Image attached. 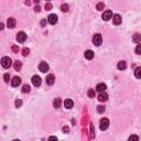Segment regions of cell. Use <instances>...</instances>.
Wrapping results in <instances>:
<instances>
[{
	"mask_svg": "<svg viewBox=\"0 0 141 141\" xmlns=\"http://www.w3.org/2000/svg\"><path fill=\"white\" fill-rule=\"evenodd\" d=\"M11 64H12L11 58L8 57V56H4V57L1 58V65L3 68H9L11 66Z\"/></svg>",
	"mask_w": 141,
	"mask_h": 141,
	"instance_id": "obj_1",
	"label": "cell"
},
{
	"mask_svg": "<svg viewBox=\"0 0 141 141\" xmlns=\"http://www.w3.org/2000/svg\"><path fill=\"white\" fill-rule=\"evenodd\" d=\"M108 127H109V119L108 118H102L100 120V124H99L100 130H106L108 129Z\"/></svg>",
	"mask_w": 141,
	"mask_h": 141,
	"instance_id": "obj_2",
	"label": "cell"
},
{
	"mask_svg": "<svg viewBox=\"0 0 141 141\" xmlns=\"http://www.w3.org/2000/svg\"><path fill=\"white\" fill-rule=\"evenodd\" d=\"M93 43L96 47H99V45H101L102 43V38L100 34H95L94 38H93Z\"/></svg>",
	"mask_w": 141,
	"mask_h": 141,
	"instance_id": "obj_3",
	"label": "cell"
},
{
	"mask_svg": "<svg viewBox=\"0 0 141 141\" xmlns=\"http://www.w3.org/2000/svg\"><path fill=\"white\" fill-rule=\"evenodd\" d=\"M32 84L34 85L35 87H39L40 85H41V83H42V79H41V77L40 76H38V75H34L32 77Z\"/></svg>",
	"mask_w": 141,
	"mask_h": 141,
	"instance_id": "obj_4",
	"label": "cell"
},
{
	"mask_svg": "<svg viewBox=\"0 0 141 141\" xmlns=\"http://www.w3.org/2000/svg\"><path fill=\"white\" fill-rule=\"evenodd\" d=\"M25 40H27V34H25L24 32L21 31V32H19V33L17 34V41H18V42L23 43Z\"/></svg>",
	"mask_w": 141,
	"mask_h": 141,
	"instance_id": "obj_5",
	"label": "cell"
},
{
	"mask_svg": "<svg viewBox=\"0 0 141 141\" xmlns=\"http://www.w3.org/2000/svg\"><path fill=\"white\" fill-rule=\"evenodd\" d=\"M111 18H114V16H112V12L110 11V10H106V11L102 13V20H105V21H108Z\"/></svg>",
	"mask_w": 141,
	"mask_h": 141,
	"instance_id": "obj_6",
	"label": "cell"
},
{
	"mask_svg": "<svg viewBox=\"0 0 141 141\" xmlns=\"http://www.w3.org/2000/svg\"><path fill=\"white\" fill-rule=\"evenodd\" d=\"M39 71L42 72V73H47V72L48 71V65H47V63L41 62V63L39 64Z\"/></svg>",
	"mask_w": 141,
	"mask_h": 141,
	"instance_id": "obj_7",
	"label": "cell"
},
{
	"mask_svg": "<svg viewBox=\"0 0 141 141\" xmlns=\"http://www.w3.org/2000/svg\"><path fill=\"white\" fill-rule=\"evenodd\" d=\"M45 82H47V85H53V84H54V82H55V76L53 75V74H50V75L47 76Z\"/></svg>",
	"mask_w": 141,
	"mask_h": 141,
	"instance_id": "obj_8",
	"label": "cell"
},
{
	"mask_svg": "<svg viewBox=\"0 0 141 141\" xmlns=\"http://www.w3.org/2000/svg\"><path fill=\"white\" fill-rule=\"evenodd\" d=\"M47 21H48V23L50 24H55L56 22H57V16L56 14H50L47 18Z\"/></svg>",
	"mask_w": 141,
	"mask_h": 141,
	"instance_id": "obj_9",
	"label": "cell"
},
{
	"mask_svg": "<svg viewBox=\"0 0 141 141\" xmlns=\"http://www.w3.org/2000/svg\"><path fill=\"white\" fill-rule=\"evenodd\" d=\"M121 21H122V18L120 14H115L114 16V19H112V22H114V24L115 25H119L120 23H121Z\"/></svg>",
	"mask_w": 141,
	"mask_h": 141,
	"instance_id": "obj_10",
	"label": "cell"
},
{
	"mask_svg": "<svg viewBox=\"0 0 141 141\" xmlns=\"http://www.w3.org/2000/svg\"><path fill=\"white\" fill-rule=\"evenodd\" d=\"M7 24H8V27L10 28V29H13V28L16 27V24H17L16 19H14V18H9L8 21H7Z\"/></svg>",
	"mask_w": 141,
	"mask_h": 141,
	"instance_id": "obj_11",
	"label": "cell"
},
{
	"mask_svg": "<svg viewBox=\"0 0 141 141\" xmlns=\"http://www.w3.org/2000/svg\"><path fill=\"white\" fill-rule=\"evenodd\" d=\"M64 106H65V108H66V109H71V108H73V106H74V101L72 100V99H66V100L64 101Z\"/></svg>",
	"mask_w": 141,
	"mask_h": 141,
	"instance_id": "obj_12",
	"label": "cell"
},
{
	"mask_svg": "<svg viewBox=\"0 0 141 141\" xmlns=\"http://www.w3.org/2000/svg\"><path fill=\"white\" fill-rule=\"evenodd\" d=\"M20 84H21V78L18 77V76H16V77H13V79L11 81V85L13 86V87L19 86Z\"/></svg>",
	"mask_w": 141,
	"mask_h": 141,
	"instance_id": "obj_13",
	"label": "cell"
},
{
	"mask_svg": "<svg viewBox=\"0 0 141 141\" xmlns=\"http://www.w3.org/2000/svg\"><path fill=\"white\" fill-rule=\"evenodd\" d=\"M84 55H85V58H87V60H93L95 54H94V52L92 50H87Z\"/></svg>",
	"mask_w": 141,
	"mask_h": 141,
	"instance_id": "obj_14",
	"label": "cell"
},
{
	"mask_svg": "<svg viewBox=\"0 0 141 141\" xmlns=\"http://www.w3.org/2000/svg\"><path fill=\"white\" fill-rule=\"evenodd\" d=\"M106 88H107V86H106V84H104V83H100L96 86V91L99 92V93H102Z\"/></svg>",
	"mask_w": 141,
	"mask_h": 141,
	"instance_id": "obj_15",
	"label": "cell"
},
{
	"mask_svg": "<svg viewBox=\"0 0 141 141\" xmlns=\"http://www.w3.org/2000/svg\"><path fill=\"white\" fill-rule=\"evenodd\" d=\"M117 67H118V70L124 71V70H126V68H127V63H126L125 61H120V62H118Z\"/></svg>",
	"mask_w": 141,
	"mask_h": 141,
	"instance_id": "obj_16",
	"label": "cell"
},
{
	"mask_svg": "<svg viewBox=\"0 0 141 141\" xmlns=\"http://www.w3.org/2000/svg\"><path fill=\"white\" fill-rule=\"evenodd\" d=\"M107 99H108V95H107L106 93H100L99 94V96H98V100L99 101H106Z\"/></svg>",
	"mask_w": 141,
	"mask_h": 141,
	"instance_id": "obj_17",
	"label": "cell"
},
{
	"mask_svg": "<svg viewBox=\"0 0 141 141\" xmlns=\"http://www.w3.org/2000/svg\"><path fill=\"white\" fill-rule=\"evenodd\" d=\"M53 106H54L55 108H60V107L62 106V99L61 98H55L54 101H53Z\"/></svg>",
	"mask_w": 141,
	"mask_h": 141,
	"instance_id": "obj_18",
	"label": "cell"
},
{
	"mask_svg": "<svg viewBox=\"0 0 141 141\" xmlns=\"http://www.w3.org/2000/svg\"><path fill=\"white\" fill-rule=\"evenodd\" d=\"M132 41L135 43H140L141 42V34L140 33H136V34L132 37Z\"/></svg>",
	"mask_w": 141,
	"mask_h": 141,
	"instance_id": "obj_19",
	"label": "cell"
},
{
	"mask_svg": "<svg viewBox=\"0 0 141 141\" xmlns=\"http://www.w3.org/2000/svg\"><path fill=\"white\" fill-rule=\"evenodd\" d=\"M135 76L137 78H141V67H137L135 70Z\"/></svg>",
	"mask_w": 141,
	"mask_h": 141,
	"instance_id": "obj_20",
	"label": "cell"
},
{
	"mask_svg": "<svg viewBox=\"0 0 141 141\" xmlns=\"http://www.w3.org/2000/svg\"><path fill=\"white\" fill-rule=\"evenodd\" d=\"M22 67V63L20 62V61H17L16 63H14V70L16 71H20Z\"/></svg>",
	"mask_w": 141,
	"mask_h": 141,
	"instance_id": "obj_21",
	"label": "cell"
},
{
	"mask_svg": "<svg viewBox=\"0 0 141 141\" xmlns=\"http://www.w3.org/2000/svg\"><path fill=\"white\" fill-rule=\"evenodd\" d=\"M68 9H70V7H68L67 3H63L62 6H61V10H62L63 12H67Z\"/></svg>",
	"mask_w": 141,
	"mask_h": 141,
	"instance_id": "obj_22",
	"label": "cell"
},
{
	"mask_svg": "<svg viewBox=\"0 0 141 141\" xmlns=\"http://www.w3.org/2000/svg\"><path fill=\"white\" fill-rule=\"evenodd\" d=\"M128 141H139V137H138L137 135H132V136H130L129 137Z\"/></svg>",
	"mask_w": 141,
	"mask_h": 141,
	"instance_id": "obj_23",
	"label": "cell"
},
{
	"mask_svg": "<svg viewBox=\"0 0 141 141\" xmlns=\"http://www.w3.org/2000/svg\"><path fill=\"white\" fill-rule=\"evenodd\" d=\"M105 109H106V106H102V105H100V106H97V111H98L99 114H102V112L105 111Z\"/></svg>",
	"mask_w": 141,
	"mask_h": 141,
	"instance_id": "obj_24",
	"label": "cell"
},
{
	"mask_svg": "<svg viewBox=\"0 0 141 141\" xmlns=\"http://www.w3.org/2000/svg\"><path fill=\"white\" fill-rule=\"evenodd\" d=\"M104 8H105V4H104V2H99V3H97L96 9L98 10V11H100V10H102Z\"/></svg>",
	"mask_w": 141,
	"mask_h": 141,
	"instance_id": "obj_25",
	"label": "cell"
},
{
	"mask_svg": "<svg viewBox=\"0 0 141 141\" xmlns=\"http://www.w3.org/2000/svg\"><path fill=\"white\" fill-rule=\"evenodd\" d=\"M22 54H23V56H28L30 54V50L28 47H23V50H22Z\"/></svg>",
	"mask_w": 141,
	"mask_h": 141,
	"instance_id": "obj_26",
	"label": "cell"
},
{
	"mask_svg": "<svg viewBox=\"0 0 141 141\" xmlns=\"http://www.w3.org/2000/svg\"><path fill=\"white\" fill-rule=\"evenodd\" d=\"M30 92V86L29 85H24L22 87V93H29Z\"/></svg>",
	"mask_w": 141,
	"mask_h": 141,
	"instance_id": "obj_27",
	"label": "cell"
},
{
	"mask_svg": "<svg viewBox=\"0 0 141 141\" xmlns=\"http://www.w3.org/2000/svg\"><path fill=\"white\" fill-rule=\"evenodd\" d=\"M87 95H88V97H91V98H93V97H95V92L93 91V89H89L88 93H87Z\"/></svg>",
	"mask_w": 141,
	"mask_h": 141,
	"instance_id": "obj_28",
	"label": "cell"
},
{
	"mask_svg": "<svg viewBox=\"0 0 141 141\" xmlns=\"http://www.w3.org/2000/svg\"><path fill=\"white\" fill-rule=\"evenodd\" d=\"M136 53H137V54H141V44H138L137 45V47H136Z\"/></svg>",
	"mask_w": 141,
	"mask_h": 141,
	"instance_id": "obj_29",
	"label": "cell"
},
{
	"mask_svg": "<svg viewBox=\"0 0 141 141\" xmlns=\"http://www.w3.org/2000/svg\"><path fill=\"white\" fill-rule=\"evenodd\" d=\"M21 105H22V100H21V99H18V100H16V107H17V108L21 107Z\"/></svg>",
	"mask_w": 141,
	"mask_h": 141,
	"instance_id": "obj_30",
	"label": "cell"
},
{
	"mask_svg": "<svg viewBox=\"0 0 141 141\" xmlns=\"http://www.w3.org/2000/svg\"><path fill=\"white\" fill-rule=\"evenodd\" d=\"M3 78H4V82H6V83H8L9 79H10V75H9V74H4Z\"/></svg>",
	"mask_w": 141,
	"mask_h": 141,
	"instance_id": "obj_31",
	"label": "cell"
},
{
	"mask_svg": "<svg viewBox=\"0 0 141 141\" xmlns=\"http://www.w3.org/2000/svg\"><path fill=\"white\" fill-rule=\"evenodd\" d=\"M51 9H52V4H51L50 2H47V3L45 4V10H47L48 11V10H51Z\"/></svg>",
	"mask_w": 141,
	"mask_h": 141,
	"instance_id": "obj_32",
	"label": "cell"
},
{
	"mask_svg": "<svg viewBox=\"0 0 141 141\" xmlns=\"http://www.w3.org/2000/svg\"><path fill=\"white\" fill-rule=\"evenodd\" d=\"M47 141H58V140H57V138H56V137H54V136H51V137L48 138Z\"/></svg>",
	"mask_w": 141,
	"mask_h": 141,
	"instance_id": "obj_33",
	"label": "cell"
},
{
	"mask_svg": "<svg viewBox=\"0 0 141 141\" xmlns=\"http://www.w3.org/2000/svg\"><path fill=\"white\" fill-rule=\"evenodd\" d=\"M12 51H13V52H18V51H19V47H18L17 45H13V47H12Z\"/></svg>",
	"mask_w": 141,
	"mask_h": 141,
	"instance_id": "obj_34",
	"label": "cell"
},
{
	"mask_svg": "<svg viewBox=\"0 0 141 141\" xmlns=\"http://www.w3.org/2000/svg\"><path fill=\"white\" fill-rule=\"evenodd\" d=\"M41 25H42V27H45V24H47V21H45V20H41Z\"/></svg>",
	"mask_w": 141,
	"mask_h": 141,
	"instance_id": "obj_35",
	"label": "cell"
},
{
	"mask_svg": "<svg viewBox=\"0 0 141 141\" xmlns=\"http://www.w3.org/2000/svg\"><path fill=\"white\" fill-rule=\"evenodd\" d=\"M40 9H41V8H40L39 6H38V7H35V9H34V10H35L37 12H39V11H40Z\"/></svg>",
	"mask_w": 141,
	"mask_h": 141,
	"instance_id": "obj_36",
	"label": "cell"
},
{
	"mask_svg": "<svg viewBox=\"0 0 141 141\" xmlns=\"http://www.w3.org/2000/svg\"><path fill=\"white\" fill-rule=\"evenodd\" d=\"M64 131H65V133L68 132V127H64Z\"/></svg>",
	"mask_w": 141,
	"mask_h": 141,
	"instance_id": "obj_37",
	"label": "cell"
},
{
	"mask_svg": "<svg viewBox=\"0 0 141 141\" xmlns=\"http://www.w3.org/2000/svg\"><path fill=\"white\" fill-rule=\"evenodd\" d=\"M0 29H3V23H0Z\"/></svg>",
	"mask_w": 141,
	"mask_h": 141,
	"instance_id": "obj_38",
	"label": "cell"
},
{
	"mask_svg": "<svg viewBox=\"0 0 141 141\" xmlns=\"http://www.w3.org/2000/svg\"><path fill=\"white\" fill-rule=\"evenodd\" d=\"M12 141H21V140H19V139H14V140H12Z\"/></svg>",
	"mask_w": 141,
	"mask_h": 141,
	"instance_id": "obj_39",
	"label": "cell"
}]
</instances>
